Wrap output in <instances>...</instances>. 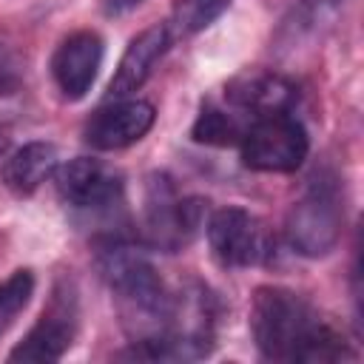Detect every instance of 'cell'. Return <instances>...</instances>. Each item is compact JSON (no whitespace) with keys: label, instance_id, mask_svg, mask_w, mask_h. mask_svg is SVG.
<instances>
[{"label":"cell","instance_id":"cell-1","mask_svg":"<svg viewBox=\"0 0 364 364\" xmlns=\"http://www.w3.org/2000/svg\"><path fill=\"white\" fill-rule=\"evenodd\" d=\"M250 336L267 361H341L350 341L296 290L264 284L250 299Z\"/></svg>","mask_w":364,"mask_h":364},{"label":"cell","instance_id":"cell-2","mask_svg":"<svg viewBox=\"0 0 364 364\" xmlns=\"http://www.w3.org/2000/svg\"><path fill=\"white\" fill-rule=\"evenodd\" d=\"M100 270L108 282L122 327L131 336L128 358L168 361L165 338L173 307V290L162 282L156 267L145 259L142 250L108 242L100 247Z\"/></svg>","mask_w":364,"mask_h":364},{"label":"cell","instance_id":"cell-3","mask_svg":"<svg viewBox=\"0 0 364 364\" xmlns=\"http://www.w3.org/2000/svg\"><path fill=\"white\" fill-rule=\"evenodd\" d=\"M344 230V196L338 179L318 173L307 191L293 202L284 219L287 245L307 259H321L336 250Z\"/></svg>","mask_w":364,"mask_h":364},{"label":"cell","instance_id":"cell-4","mask_svg":"<svg viewBox=\"0 0 364 364\" xmlns=\"http://www.w3.org/2000/svg\"><path fill=\"white\" fill-rule=\"evenodd\" d=\"M208 208L199 196H185L165 173H154L145 185L142 199V242L154 250L176 253L193 242L205 228Z\"/></svg>","mask_w":364,"mask_h":364},{"label":"cell","instance_id":"cell-5","mask_svg":"<svg viewBox=\"0 0 364 364\" xmlns=\"http://www.w3.org/2000/svg\"><path fill=\"white\" fill-rule=\"evenodd\" d=\"M242 162L262 173H293L301 168L310 151L307 128L293 117V111L259 117L247 125L242 142Z\"/></svg>","mask_w":364,"mask_h":364},{"label":"cell","instance_id":"cell-6","mask_svg":"<svg viewBox=\"0 0 364 364\" xmlns=\"http://www.w3.org/2000/svg\"><path fill=\"white\" fill-rule=\"evenodd\" d=\"M210 256L228 270L256 267L270 259L273 239L259 216L239 205H225L205 219Z\"/></svg>","mask_w":364,"mask_h":364},{"label":"cell","instance_id":"cell-7","mask_svg":"<svg viewBox=\"0 0 364 364\" xmlns=\"http://www.w3.org/2000/svg\"><path fill=\"white\" fill-rule=\"evenodd\" d=\"M80 299L71 279H60L23 341L9 353V361H60L77 338Z\"/></svg>","mask_w":364,"mask_h":364},{"label":"cell","instance_id":"cell-8","mask_svg":"<svg viewBox=\"0 0 364 364\" xmlns=\"http://www.w3.org/2000/svg\"><path fill=\"white\" fill-rule=\"evenodd\" d=\"M54 173H57L54 185H57L60 199L74 210L105 213L122 202L125 179L114 165H108L102 159L77 156V159L60 165Z\"/></svg>","mask_w":364,"mask_h":364},{"label":"cell","instance_id":"cell-9","mask_svg":"<svg viewBox=\"0 0 364 364\" xmlns=\"http://www.w3.org/2000/svg\"><path fill=\"white\" fill-rule=\"evenodd\" d=\"M156 111L145 100H108V105L97 108L85 128L82 139L94 151H122L134 142H139L154 128Z\"/></svg>","mask_w":364,"mask_h":364},{"label":"cell","instance_id":"cell-10","mask_svg":"<svg viewBox=\"0 0 364 364\" xmlns=\"http://www.w3.org/2000/svg\"><path fill=\"white\" fill-rule=\"evenodd\" d=\"M102 57H105V43L97 31L82 28L60 40L51 57V77L60 94L65 100H82L102 68Z\"/></svg>","mask_w":364,"mask_h":364},{"label":"cell","instance_id":"cell-11","mask_svg":"<svg viewBox=\"0 0 364 364\" xmlns=\"http://www.w3.org/2000/svg\"><path fill=\"white\" fill-rule=\"evenodd\" d=\"M222 100L239 111L247 122L259 119V117H270V114H284L293 111L299 91L296 85L273 71H242L236 77L228 80Z\"/></svg>","mask_w":364,"mask_h":364},{"label":"cell","instance_id":"cell-12","mask_svg":"<svg viewBox=\"0 0 364 364\" xmlns=\"http://www.w3.org/2000/svg\"><path fill=\"white\" fill-rule=\"evenodd\" d=\"M171 43H173V34H171L168 23H154V26L142 28L128 43V48L122 51L119 65L108 82L105 100H125V97L136 94L148 82V77L154 74L156 63L171 48Z\"/></svg>","mask_w":364,"mask_h":364},{"label":"cell","instance_id":"cell-13","mask_svg":"<svg viewBox=\"0 0 364 364\" xmlns=\"http://www.w3.org/2000/svg\"><path fill=\"white\" fill-rule=\"evenodd\" d=\"M60 168V154L57 145L46 139H34L11 151L3 165H0V182L14 193V196H28L34 193L54 171Z\"/></svg>","mask_w":364,"mask_h":364},{"label":"cell","instance_id":"cell-14","mask_svg":"<svg viewBox=\"0 0 364 364\" xmlns=\"http://www.w3.org/2000/svg\"><path fill=\"white\" fill-rule=\"evenodd\" d=\"M247 125L250 122L239 111H233L225 100H210L202 105L199 117L193 119L191 136L202 145H239Z\"/></svg>","mask_w":364,"mask_h":364},{"label":"cell","instance_id":"cell-15","mask_svg":"<svg viewBox=\"0 0 364 364\" xmlns=\"http://www.w3.org/2000/svg\"><path fill=\"white\" fill-rule=\"evenodd\" d=\"M228 6L230 0H173L168 28L173 37H191L216 23Z\"/></svg>","mask_w":364,"mask_h":364},{"label":"cell","instance_id":"cell-16","mask_svg":"<svg viewBox=\"0 0 364 364\" xmlns=\"http://www.w3.org/2000/svg\"><path fill=\"white\" fill-rule=\"evenodd\" d=\"M31 296H34V273L26 267L14 270L0 282V336L17 321V316L26 310Z\"/></svg>","mask_w":364,"mask_h":364},{"label":"cell","instance_id":"cell-17","mask_svg":"<svg viewBox=\"0 0 364 364\" xmlns=\"http://www.w3.org/2000/svg\"><path fill=\"white\" fill-rule=\"evenodd\" d=\"M23 85V60L17 54V48L0 37V100L17 94Z\"/></svg>","mask_w":364,"mask_h":364},{"label":"cell","instance_id":"cell-18","mask_svg":"<svg viewBox=\"0 0 364 364\" xmlns=\"http://www.w3.org/2000/svg\"><path fill=\"white\" fill-rule=\"evenodd\" d=\"M341 0H304V6L307 9H313V11H324V9H336Z\"/></svg>","mask_w":364,"mask_h":364},{"label":"cell","instance_id":"cell-19","mask_svg":"<svg viewBox=\"0 0 364 364\" xmlns=\"http://www.w3.org/2000/svg\"><path fill=\"white\" fill-rule=\"evenodd\" d=\"M6 142H9V139H6V134L0 131V156H3V151H6Z\"/></svg>","mask_w":364,"mask_h":364}]
</instances>
